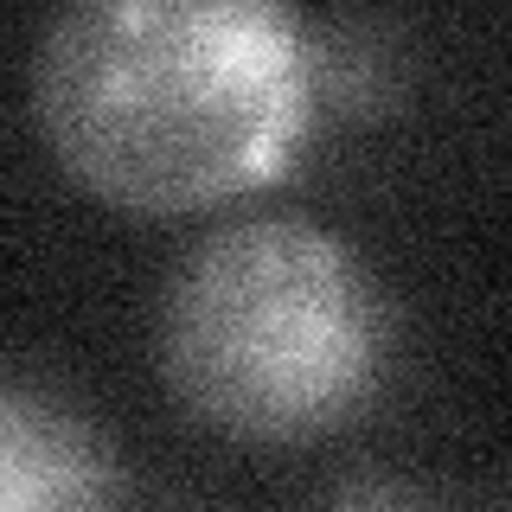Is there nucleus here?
<instances>
[{"instance_id":"obj_4","label":"nucleus","mask_w":512,"mask_h":512,"mask_svg":"<svg viewBox=\"0 0 512 512\" xmlns=\"http://www.w3.org/2000/svg\"><path fill=\"white\" fill-rule=\"evenodd\" d=\"M320 512H442V506L429 500L423 487L397 480V474H359V480H346Z\"/></svg>"},{"instance_id":"obj_2","label":"nucleus","mask_w":512,"mask_h":512,"mask_svg":"<svg viewBox=\"0 0 512 512\" xmlns=\"http://www.w3.org/2000/svg\"><path fill=\"white\" fill-rule=\"evenodd\" d=\"M391 301L314 218L212 224L160 295V378L192 423L237 442H314L372 410Z\"/></svg>"},{"instance_id":"obj_3","label":"nucleus","mask_w":512,"mask_h":512,"mask_svg":"<svg viewBox=\"0 0 512 512\" xmlns=\"http://www.w3.org/2000/svg\"><path fill=\"white\" fill-rule=\"evenodd\" d=\"M116 442L52 384L0 372V512H116Z\"/></svg>"},{"instance_id":"obj_1","label":"nucleus","mask_w":512,"mask_h":512,"mask_svg":"<svg viewBox=\"0 0 512 512\" xmlns=\"http://www.w3.org/2000/svg\"><path fill=\"white\" fill-rule=\"evenodd\" d=\"M301 26L269 0H77L32 52L39 135L122 212L244 199L314 128Z\"/></svg>"}]
</instances>
